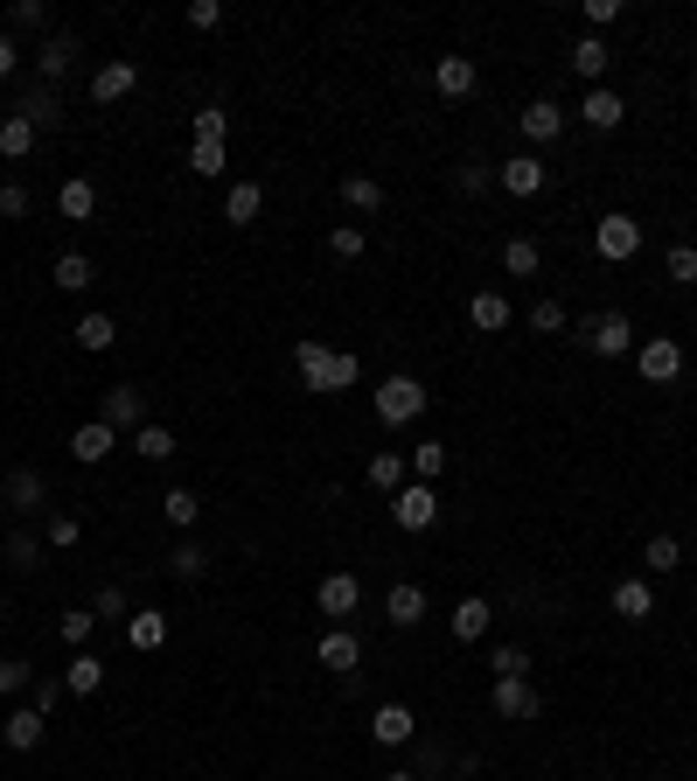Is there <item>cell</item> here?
I'll return each mask as SVG.
<instances>
[{
  "label": "cell",
  "instance_id": "cell-34",
  "mask_svg": "<svg viewBox=\"0 0 697 781\" xmlns=\"http://www.w3.org/2000/svg\"><path fill=\"white\" fill-rule=\"evenodd\" d=\"M21 119H29L36 134H49V126L63 119V106H57V85H36L29 98H21Z\"/></svg>",
  "mask_w": 697,
  "mask_h": 781
},
{
  "label": "cell",
  "instance_id": "cell-45",
  "mask_svg": "<svg viewBox=\"0 0 697 781\" xmlns=\"http://www.w3.org/2000/svg\"><path fill=\"white\" fill-rule=\"evenodd\" d=\"M411 467H419V482L447 475V439H419V447H411Z\"/></svg>",
  "mask_w": 697,
  "mask_h": 781
},
{
  "label": "cell",
  "instance_id": "cell-55",
  "mask_svg": "<svg viewBox=\"0 0 697 781\" xmlns=\"http://www.w3.org/2000/svg\"><path fill=\"white\" fill-rule=\"evenodd\" d=\"M0 217H29V189H21V181H0Z\"/></svg>",
  "mask_w": 697,
  "mask_h": 781
},
{
  "label": "cell",
  "instance_id": "cell-13",
  "mask_svg": "<svg viewBox=\"0 0 697 781\" xmlns=\"http://www.w3.org/2000/svg\"><path fill=\"white\" fill-rule=\"evenodd\" d=\"M315 656H321V670H335V676H349V684H356V670H364V642H356L349 629H328Z\"/></svg>",
  "mask_w": 697,
  "mask_h": 781
},
{
  "label": "cell",
  "instance_id": "cell-1",
  "mask_svg": "<svg viewBox=\"0 0 697 781\" xmlns=\"http://www.w3.org/2000/svg\"><path fill=\"white\" fill-rule=\"evenodd\" d=\"M293 370L307 390H349L356 377H364V363H356V349H328V343H293Z\"/></svg>",
  "mask_w": 697,
  "mask_h": 781
},
{
  "label": "cell",
  "instance_id": "cell-36",
  "mask_svg": "<svg viewBox=\"0 0 697 781\" xmlns=\"http://www.w3.org/2000/svg\"><path fill=\"white\" fill-rule=\"evenodd\" d=\"M49 279H57V286H63V294H84V286L98 279V266H91V258H84V251H63V258H57V273H49Z\"/></svg>",
  "mask_w": 697,
  "mask_h": 781
},
{
  "label": "cell",
  "instance_id": "cell-10",
  "mask_svg": "<svg viewBox=\"0 0 697 781\" xmlns=\"http://www.w3.org/2000/svg\"><path fill=\"white\" fill-rule=\"evenodd\" d=\"M586 349H593V356H607V363H621V356L635 349L628 315H593V322H586Z\"/></svg>",
  "mask_w": 697,
  "mask_h": 781
},
{
  "label": "cell",
  "instance_id": "cell-37",
  "mask_svg": "<svg viewBox=\"0 0 697 781\" xmlns=\"http://www.w3.org/2000/svg\"><path fill=\"white\" fill-rule=\"evenodd\" d=\"M364 475H370V488L398 496V488H405V454H391V447H384V454H370V467H364Z\"/></svg>",
  "mask_w": 697,
  "mask_h": 781
},
{
  "label": "cell",
  "instance_id": "cell-22",
  "mask_svg": "<svg viewBox=\"0 0 697 781\" xmlns=\"http://www.w3.org/2000/svg\"><path fill=\"white\" fill-rule=\"evenodd\" d=\"M70 63H77V36H57V29H49L42 49H36V77H42V85H57Z\"/></svg>",
  "mask_w": 697,
  "mask_h": 781
},
{
  "label": "cell",
  "instance_id": "cell-21",
  "mask_svg": "<svg viewBox=\"0 0 697 781\" xmlns=\"http://www.w3.org/2000/svg\"><path fill=\"white\" fill-rule=\"evenodd\" d=\"M126 642H133L140 656H153V649L168 642V614L161 607H133V614H126Z\"/></svg>",
  "mask_w": 697,
  "mask_h": 781
},
{
  "label": "cell",
  "instance_id": "cell-23",
  "mask_svg": "<svg viewBox=\"0 0 697 781\" xmlns=\"http://www.w3.org/2000/svg\"><path fill=\"white\" fill-rule=\"evenodd\" d=\"M42 733H49V719H42L36 705H21V712H8V725H0V740H8L14 753H36V747H42Z\"/></svg>",
  "mask_w": 697,
  "mask_h": 781
},
{
  "label": "cell",
  "instance_id": "cell-18",
  "mask_svg": "<svg viewBox=\"0 0 697 781\" xmlns=\"http://www.w3.org/2000/svg\"><path fill=\"white\" fill-rule=\"evenodd\" d=\"M384 621H391V629H419V621H426V586L398 580L391 593H384Z\"/></svg>",
  "mask_w": 697,
  "mask_h": 781
},
{
  "label": "cell",
  "instance_id": "cell-7",
  "mask_svg": "<svg viewBox=\"0 0 697 781\" xmlns=\"http://www.w3.org/2000/svg\"><path fill=\"white\" fill-rule=\"evenodd\" d=\"M315 607L335 621V629H342V621H349L356 607H364V586H356V572H328V580L315 586Z\"/></svg>",
  "mask_w": 697,
  "mask_h": 781
},
{
  "label": "cell",
  "instance_id": "cell-60",
  "mask_svg": "<svg viewBox=\"0 0 697 781\" xmlns=\"http://www.w3.org/2000/svg\"><path fill=\"white\" fill-rule=\"evenodd\" d=\"M384 781H419V774H411V768H391V774H384Z\"/></svg>",
  "mask_w": 697,
  "mask_h": 781
},
{
  "label": "cell",
  "instance_id": "cell-28",
  "mask_svg": "<svg viewBox=\"0 0 697 781\" xmlns=\"http://www.w3.org/2000/svg\"><path fill=\"white\" fill-rule=\"evenodd\" d=\"M468 322H475L481 335H502V328L516 322V307H509L502 294H475V300H468Z\"/></svg>",
  "mask_w": 697,
  "mask_h": 781
},
{
  "label": "cell",
  "instance_id": "cell-54",
  "mask_svg": "<svg viewBox=\"0 0 697 781\" xmlns=\"http://www.w3.org/2000/svg\"><path fill=\"white\" fill-rule=\"evenodd\" d=\"M524 322H530L537 335H558V328H565V307H558V300H537V307H530Z\"/></svg>",
  "mask_w": 697,
  "mask_h": 781
},
{
  "label": "cell",
  "instance_id": "cell-8",
  "mask_svg": "<svg viewBox=\"0 0 697 781\" xmlns=\"http://www.w3.org/2000/svg\"><path fill=\"white\" fill-rule=\"evenodd\" d=\"M98 419H106L112 433H140L147 426V398H140L133 384H112L106 398H98Z\"/></svg>",
  "mask_w": 697,
  "mask_h": 781
},
{
  "label": "cell",
  "instance_id": "cell-63",
  "mask_svg": "<svg viewBox=\"0 0 697 781\" xmlns=\"http://www.w3.org/2000/svg\"><path fill=\"white\" fill-rule=\"evenodd\" d=\"M690 77H697V70H690Z\"/></svg>",
  "mask_w": 697,
  "mask_h": 781
},
{
  "label": "cell",
  "instance_id": "cell-33",
  "mask_svg": "<svg viewBox=\"0 0 697 781\" xmlns=\"http://www.w3.org/2000/svg\"><path fill=\"white\" fill-rule=\"evenodd\" d=\"M36 126L29 119H21V112H8V119H0V154H8V161H29V154H36Z\"/></svg>",
  "mask_w": 697,
  "mask_h": 781
},
{
  "label": "cell",
  "instance_id": "cell-40",
  "mask_svg": "<svg viewBox=\"0 0 697 781\" xmlns=\"http://www.w3.org/2000/svg\"><path fill=\"white\" fill-rule=\"evenodd\" d=\"M133 454H140V461H175V433L147 419V426L133 433Z\"/></svg>",
  "mask_w": 697,
  "mask_h": 781
},
{
  "label": "cell",
  "instance_id": "cell-19",
  "mask_svg": "<svg viewBox=\"0 0 697 781\" xmlns=\"http://www.w3.org/2000/svg\"><path fill=\"white\" fill-rule=\"evenodd\" d=\"M112 447H119V433H112L106 419H91V426H77V433H70V461H84V467L112 461Z\"/></svg>",
  "mask_w": 697,
  "mask_h": 781
},
{
  "label": "cell",
  "instance_id": "cell-26",
  "mask_svg": "<svg viewBox=\"0 0 697 781\" xmlns=\"http://www.w3.org/2000/svg\"><path fill=\"white\" fill-rule=\"evenodd\" d=\"M614 614H621V621H649V614H656V586L628 572V580L614 586Z\"/></svg>",
  "mask_w": 697,
  "mask_h": 781
},
{
  "label": "cell",
  "instance_id": "cell-42",
  "mask_svg": "<svg viewBox=\"0 0 697 781\" xmlns=\"http://www.w3.org/2000/svg\"><path fill=\"white\" fill-rule=\"evenodd\" d=\"M328 251H335V258H349V266H356V258H364V251H370V238H364V224H335V230H328Z\"/></svg>",
  "mask_w": 697,
  "mask_h": 781
},
{
  "label": "cell",
  "instance_id": "cell-39",
  "mask_svg": "<svg viewBox=\"0 0 697 781\" xmlns=\"http://www.w3.org/2000/svg\"><path fill=\"white\" fill-rule=\"evenodd\" d=\"M641 565H649V572H677L684 565V544L669 537V531H656L649 544H641Z\"/></svg>",
  "mask_w": 697,
  "mask_h": 781
},
{
  "label": "cell",
  "instance_id": "cell-27",
  "mask_svg": "<svg viewBox=\"0 0 697 781\" xmlns=\"http://www.w3.org/2000/svg\"><path fill=\"white\" fill-rule=\"evenodd\" d=\"M502 273L509 279H537V273H545V245H537V238H509L502 245Z\"/></svg>",
  "mask_w": 697,
  "mask_h": 781
},
{
  "label": "cell",
  "instance_id": "cell-17",
  "mask_svg": "<svg viewBox=\"0 0 697 781\" xmlns=\"http://www.w3.org/2000/svg\"><path fill=\"white\" fill-rule=\"evenodd\" d=\"M370 740H377V747H411V740H419V719H411V705H377Z\"/></svg>",
  "mask_w": 697,
  "mask_h": 781
},
{
  "label": "cell",
  "instance_id": "cell-52",
  "mask_svg": "<svg viewBox=\"0 0 697 781\" xmlns=\"http://www.w3.org/2000/svg\"><path fill=\"white\" fill-rule=\"evenodd\" d=\"M8 21H14V29H29V36H42V29H49V8H42V0H14Z\"/></svg>",
  "mask_w": 697,
  "mask_h": 781
},
{
  "label": "cell",
  "instance_id": "cell-5",
  "mask_svg": "<svg viewBox=\"0 0 697 781\" xmlns=\"http://www.w3.org/2000/svg\"><path fill=\"white\" fill-rule=\"evenodd\" d=\"M488 705H496V719H509V725H530L537 712H545V698L530 691V676H496Z\"/></svg>",
  "mask_w": 697,
  "mask_h": 781
},
{
  "label": "cell",
  "instance_id": "cell-11",
  "mask_svg": "<svg viewBox=\"0 0 697 781\" xmlns=\"http://www.w3.org/2000/svg\"><path fill=\"white\" fill-rule=\"evenodd\" d=\"M133 85H140V63H133V57H112V63L91 70V98H98V106H119V98H133Z\"/></svg>",
  "mask_w": 697,
  "mask_h": 781
},
{
  "label": "cell",
  "instance_id": "cell-9",
  "mask_svg": "<svg viewBox=\"0 0 697 781\" xmlns=\"http://www.w3.org/2000/svg\"><path fill=\"white\" fill-rule=\"evenodd\" d=\"M475 85H481L475 57H440V63H432V91H440L447 106H468V98H475Z\"/></svg>",
  "mask_w": 697,
  "mask_h": 781
},
{
  "label": "cell",
  "instance_id": "cell-29",
  "mask_svg": "<svg viewBox=\"0 0 697 781\" xmlns=\"http://www.w3.org/2000/svg\"><path fill=\"white\" fill-rule=\"evenodd\" d=\"M342 202H349L356 217H377L384 210V181L377 175H342Z\"/></svg>",
  "mask_w": 697,
  "mask_h": 781
},
{
  "label": "cell",
  "instance_id": "cell-43",
  "mask_svg": "<svg viewBox=\"0 0 697 781\" xmlns=\"http://www.w3.org/2000/svg\"><path fill=\"white\" fill-rule=\"evenodd\" d=\"M42 552H49V544H42L36 531H14V537H8V565H21V572H36Z\"/></svg>",
  "mask_w": 697,
  "mask_h": 781
},
{
  "label": "cell",
  "instance_id": "cell-62",
  "mask_svg": "<svg viewBox=\"0 0 697 781\" xmlns=\"http://www.w3.org/2000/svg\"><path fill=\"white\" fill-rule=\"evenodd\" d=\"M454 781H468V774H454Z\"/></svg>",
  "mask_w": 697,
  "mask_h": 781
},
{
  "label": "cell",
  "instance_id": "cell-20",
  "mask_svg": "<svg viewBox=\"0 0 697 781\" xmlns=\"http://www.w3.org/2000/svg\"><path fill=\"white\" fill-rule=\"evenodd\" d=\"M63 691H70V698H91V691H106V656H91V649H70Z\"/></svg>",
  "mask_w": 697,
  "mask_h": 781
},
{
  "label": "cell",
  "instance_id": "cell-4",
  "mask_svg": "<svg viewBox=\"0 0 697 781\" xmlns=\"http://www.w3.org/2000/svg\"><path fill=\"white\" fill-rule=\"evenodd\" d=\"M391 524L398 531H432L440 524V496H432V482H405L391 496Z\"/></svg>",
  "mask_w": 697,
  "mask_h": 781
},
{
  "label": "cell",
  "instance_id": "cell-48",
  "mask_svg": "<svg viewBox=\"0 0 697 781\" xmlns=\"http://www.w3.org/2000/svg\"><path fill=\"white\" fill-rule=\"evenodd\" d=\"M189 168H196L202 181H217V175H223V147H217V140H196V147H189Z\"/></svg>",
  "mask_w": 697,
  "mask_h": 781
},
{
  "label": "cell",
  "instance_id": "cell-31",
  "mask_svg": "<svg viewBox=\"0 0 697 781\" xmlns=\"http://www.w3.org/2000/svg\"><path fill=\"white\" fill-rule=\"evenodd\" d=\"M70 335H77V349H84V356H106V349L119 343V322H112V315H84Z\"/></svg>",
  "mask_w": 697,
  "mask_h": 781
},
{
  "label": "cell",
  "instance_id": "cell-24",
  "mask_svg": "<svg viewBox=\"0 0 697 781\" xmlns=\"http://www.w3.org/2000/svg\"><path fill=\"white\" fill-rule=\"evenodd\" d=\"M488 621H496V607H488L481 593H468V601L447 614V629H454V642H481V635H488Z\"/></svg>",
  "mask_w": 697,
  "mask_h": 781
},
{
  "label": "cell",
  "instance_id": "cell-25",
  "mask_svg": "<svg viewBox=\"0 0 697 781\" xmlns=\"http://www.w3.org/2000/svg\"><path fill=\"white\" fill-rule=\"evenodd\" d=\"M258 210H266V189H258V181H230L223 189V224H258Z\"/></svg>",
  "mask_w": 697,
  "mask_h": 781
},
{
  "label": "cell",
  "instance_id": "cell-50",
  "mask_svg": "<svg viewBox=\"0 0 697 781\" xmlns=\"http://www.w3.org/2000/svg\"><path fill=\"white\" fill-rule=\"evenodd\" d=\"M98 621H119V629H126V614H133V607H126V586H98V607H91Z\"/></svg>",
  "mask_w": 697,
  "mask_h": 781
},
{
  "label": "cell",
  "instance_id": "cell-41",
  "mask_svg": "<svg viewBox=\"0 0 697 781\" xmlns=\"http://www.w3.org/2000/svg\"><path fill=\"white\" fill-rule=\"evenodd\" d=\"M202 565H210V552H202L196 537H182V544L168 552V572H175V580H202Z\"/></svg>",
  "mask_w": 697,
  "mask_h": 781
},
{
  "label": "cell",
  "instance_id": "cell-3",
  "mask_svg": "<svg viewBox=\"0 0 697 781\" xmlns=\"http://www.w3.org/2000/svg\"><path fill=\"white\" fill-rule=\"evenodd\" d=\"M593 251H600L607 266H628V258L641 251V224L628 210H607L600 224H593Z\"/></svg>",
  "mask_w": 697,
  "mask_h": 781
},
{
  "label": "cell",
  "instance_id": "cell-46",
  "mask_svg": "<svg viewBox=\"0 0 697 781\" xmlns=\"http://www.w3.org/2000/svg\"><path fill=\"white\" fill-rule=\"evenodd\" d=\"M663 273L677 279V286H697V245H669L663 251Z\"/></svg>",
  "mask_w": 697,
  "mask_h": 781
},
{
  "label": "cell",
  "instance_id": "cell-56",
  "mask_svg": "<svg viewBox=\"0 0 697 781\" xmlns=\"http://www.w3.org/2000/svg\"><path fill=\"white\" fill-rule=\"evenodd\" d=\"M488 670H496V676H530V656H524V649H496Z\"/></svg>",
  "mask_w": 697,
  "mask_h": 781
},
{
  "label": "cell",
  "instance_id": "cell-47",
  "mask_svg": "<svg viewBox=\"0 0 697 781\" xmlns=\"http://www.w3.org/2000/svg\"><path fill=\"white\" fill-rule=\"evenodd\" d=\"M454 189H460V196L496 189V168H488V161H460V168H454Z\"/></svg>",
  "mask_w": 697,
  "mask_h": 781
},
{
  "label": "cell",
  "instance_id": "cell-14",
  "mask_svg": "<svg viewBox=\"0 0 697 781\" xmlns=\"http://www.w3.org/2000/svg\"><path fill=\"white\" fill-rule=\"evenodd\" d=\"M516 126H524V140H530V147H551V140L565 134V106H558V98H537V106L516 112Z\"/></svg>",
  "mask_w": 697,
  "mask_h": 781
},
{
  "label": "cell",
  "instance_id": "cell-6",
  "mask_svg": "<svg viewBox=\"0 0 697 781\" xmlns=\"http://www.w3.org/2000/svg\"><path fill=\"white\" fill-rule=\"evenodd\" d=\"M635 370L649 384H677L684 377V349L669 343V335H649V343H635Z\"/></svg>",
  "mask_w": 697,
  "mask_h": 781
},
{
  "label": "cell",
  "instance_id": "cell-16",
  "mask_svg": "<svg viewBox=\"0 0 697 781\" xmlns=\"http://www.w3.org/2000/svg\"><path fill=\"white\" fill-rule=\"evenodd\" d=\"M0 496L14 503V516H36L49 503V482L36 475V467H8V482H0Z\"/></svg>",
  "mask_w": 697,
  "mask_h": 781
},
{
  "label": "cell",
  "instance_id": "cell-32",
  "mask_svg": "<svg viewBox=\"0 0 697 781\" xmlns=\"http://www.w3.org/2000/svg\"><path fill=\"white\" fill-rule=\"evenodd\" d=\"M607 63H614V49H607L600 36H579V42H572V70L586 77V85H600V77H607Z\"/></svg>",
  "mask_w": 697,
  "mask_h": 781
},
{
  "label": "cell",
  "instance_id": "cell-61",
  "mask_svg": "<svg viewBox=\"0 0 697 781\" xmlns=\"http://www.w3.org/2000/svg\"><path fill=\"white\" fill-rule=\"evenodd\" d=\"M0 621H8V607H0Z\"/></svg>",
  "mask_w": 697,
  "mask_h": 781
},
{
  "label": "cell",
  "instance_id": "cell-53",
  "mask_svg": "<svg viewBox=\"0 0 697 781\" xmlns=\"http://www.w3.org/2000/svg\"><path fill=\"white\" fill-rule=\"evenodd\" d=\"M29 691H36V712H42V719H49V712H57L63 698H70V691H63V676H36Z\"/></svg>",
  "mask_w": 697,
  "mask_h": 781
},
{
  "label": "cell",
  "instance_id": "cell-12",
  "mask_svg": "<svg viewBox=\"0 0 697 781\" xmlns=\"http://www.w3.org/2000/svg\"><path fill=\"white\" fill-rule=\"evenodd\" d=\"M496 189H509L516 202L545 196V161H537V154H516V161H502V168H496Z\"/></svg>",
  "mask_w": 697,
  "mask_h": 781
},
{
  "label": "cell",
  "instance_id": "cell-38",
  "mask_svg": "<svg viewBox=\"0 0 697 781\" xmlns=\"http://www.w3.org/2000/svg\"><path fill=\"white\" fill-rule=\"evenodd\" d=\"M42 544H49V552H77V544H84V524H77L70 510H57V516L42 524Z\"/></svg>",
  "mask_w": 697,
  "mask_h": 781
},
{
  "label": "cell",
  "instance_id": "cell-57",
  "mask_svg": "<svg viewBox=\"0 0 697 781\" xmlns=\"http://www.w3.org/2000/svg\"><path fill=\"white\" fill-rule=\"evenodd\" d=\"M217 21H223L217 0H189V29H217Z\"/></svg>",
  "mask_w": 697,
  "mask_h": 781
},
{
  "label": "cell",
  "instance_id": "cell-30",
  "mask_svg": "<svg viewBox=\"0 0 697 781\" xmlns=\"http://www.w3.org/2000/svg\"><path fill=\"white\" fill-rule=\"evenodd\" d=\"M57 210H63V224H84V217L98 210V189H91L84 175H70L63 189H57Z\"/></svg>",
  "mask_w": 697,
  "mask_h": 781
},
{
  "label": "cell",
  "instance_id": "cell-35",
  "mask_svg": "<svg viewBox=\"0 0 697 781\" xmlns=\"http://www.w3.org/2000/svg\"><path fill=\"white\" fill-rule=\"evenodd\" d=\"M161 516L189 537V531H196V516H202V496H196V488H168V496H161Z\"/></svg>",
  "mask_w": 697,
  "mask_h": 781
},
{
  "label": "cell",
  "instance_id": "cell-49",
  "mask_svg": "<svg viewBox=\"0 0 697 781\" xmlns=\"http://www.w3.org/2000/svg\"><path fill=\"white\" fill-rule=\"evenodd\" d=\"M29 684H36V663H21V656L0 663V698H14V691H29Z\"/></svg>",
  "mask_w": 697,
  "mask_h": 781
},
{
  "label": "cell",
  "instance_id": "cell-44",
  "mask_svg": "<svg viewBox=\"0 0 697 781\" xmlns=\"http://www.w3.org/2000/svg\"><path fill=\"white\" fill-rule=\"evenodd\" d=\"M91 629H98V614H91V607H70V614L57 621V635H63V649H84V642H91Z\"/></svg>",
  "mask_w": 697,
  "mask_h": 781
},
{
  "label": "cell",
  "instance_id": "cell-58",
  "mask_svg": "<svg viewBox=\"0 0 697 781\" xmlns=\"http://www.w3.org/2000/svg\"><path fill=\"white\" fill-rule=\"evenodd\" d=\"M586 21H593V29H607V21H621V0H586Z\"/></svg>",
  "mask_w": 697,
  "mask_h": 781
},
{
  "label": "cell",
  "instance_id": "cell-59",
  "mask_svg": "<svg viewBox=\"0 0 697 781\" xmlns=\"http://www.w3.org/2000/svg\"><path fill=\"white\" fill-rule=\"evenodd\" d=\"M14 70H21V49H14V36H0V85H8Z\"/></svg>",
  "mask_w": 697,
  "mask_h": 781
},
{
  "label": "cell",
  "instance_id": "cell-51",
  "mask_svg": "<svg viewBox=\"0 0 697 781\" xmlns=\"http://www.w3.org/2000/svg\"><path fill=\"white\" fill-rule=\"evenodd\" d=\"M223 134H230V112H223V106H202V112H196V140H217V147H223Z\"/></svg>",
  "mask_w": 697,
  "mask_h": 781
},
{
  "label": "cell",
  "instance_id": "cell-2",
  "mask_svg": "<svg viewBox=\"0 0 697 781\" xmlns=\"http://www.w3.org/2000/svg\"><path fill=\"white\" fill-rule=\"evenodd\" d=\"M419 412H426V384H419V377L398 370V377L377 384V419H384V426H411Z\"/></svg>",
  "mask_w": 697,
  "mask_h": 781
},
{
  "label": "cell",
  "instance_id": "cell-15",
  "mask_svg": "<svg viewBox=\"0 0 697 781\" xmlns=\"http://www.w3.org/2000/svg\"><path fill=\"white\" fill-rule=\"evenodd\" d=\"M579 119L593 126V134H614V126L628 119V98H621V91H607V85H593V91L579 98Z\"/></svg>",
  "mask_w": 697,
  "mask_h": 781
}]
</instances>
